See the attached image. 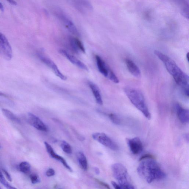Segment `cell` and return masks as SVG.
<instances>
[{"label":"cell","mask_w":189,"mask_h":189,"mask_svg":"<svg viewBox=\"0 0 189 189\" xmlns=\"http://www.w3.org/2000/svg\"><path fill=\"white\" fill-rule=\"evenodd\" d=\"M154 53L163 63L166 70L173 76L176 83L183 89L185 94L188 96V75L182 71L175 62L167 55L157 50L154 51Z\"/></svg>","instance_id":"obj_1"},{"label":"cell","mask_w":189,"mask_h":189,"mask_svg":"<svg viewBox=\"0 0 189 189\" xmlns=\"http://www.w3.org/2000/svg\"><path fill=\"white\" fill-rule=\"evenodd\" d=\"M141 162L137 167V173L147 183H151L154 180H162L166 178V173L155 159L150 158Z\"/></svg>","instance_id":"obj_2"},{"label":"cell","mask_w":189,"mask_h":189,"mask_svg":"<svg viewBox=\"0 0 189 189\" xmlns=\"http://www.w3.org/2000/svg\"><path fill=\"white\" fill-rule=\"evenodd\" d=\"M124 92L128 99L138 110L148 119L151 115L145 101V98L141 91L136 88L127 87L124 88Z\"/></svg>","instance_id":"obj_3"},{"label":"cell","mask_w":189,"mask_h":189,"mask_svg":"<svg viewBox=\"0 0 189 189\" xmlns=\"http://www.w3.org/2000/svg\"><path fill=\"white\" fill-rule=\"evenodd\" d=\"M113 175L123 189H136L131 182L127 170L123 165L120 163L114 164L112 166Z\"/></svg>","instance_id":"obj_4"},{"label":"cell","mask_w":189,"mask_h":189,"mask_svg":"<svg viewBox=\"0 0 189 189\" xmlns=\"http://www.w3.org/2000/svg\"><path fill=\"white\" fill-rule=\"evenodd\" d=\"M96 59L98 68L100 73L113 82L118 84L119 83L118 78L116 76L114 72L107 66L104 60L98 55H96Z\"/></svg>","instance_id":"obj_5"},{"label":"cell","mask_w":189,"mask_h":189,"mask_svg":"<svg viewBox=\"0 0 189 189\" xmlns=\"http://www.w3.org/2000/svg\"><path fill=\"white\" fill-rule=\"evenodd\" d=\"M92 137L94 139L111 150L115 151L119 149L117 144L105 133H94L92 135Z\"/></svg>","instance_id":"obj_6"},{"label":"cell","mask_w":189,"mask_h":189,"mask_svg":"<svg viewBox=\"0 0 189 189\" xmlns=\"http://www.w3.org/2000/svg\"><path fill=\"white\" fill-rule=\"evenodd\" d=\"M0 54L8 60L12 57V50L7 38L0 32Z\"/></svg>","instance_id":"obj_7"},{"label":"cell","mask_w":189,"mask_h":189,"mask_svg":"<svg viewBox=\"0 0 189 189\" xmlns=\"http://www.w3.org/2000/svg\"><path fill=\"white\" fill-rule=\"evenodd\" d=\"M38 56L43 63L52 70L57 76L62 80L65 81L67 80V77L61 73L56 64L52 60L42 54H38Z\"/></svg>","instance_id":"obj_8"},{"label":"cell","mask_w":189,"mask_h":189,"mask_svg":"<svg viewBox=\"0 0 189 189\" xmlns=\"http://www.w3.org/2000/svg\"><path fill=\"white\" fill-rule=\"evenodd\" d=\"M126 141L131 152L133 154L137 155L143 150V145L142 141L139 137L128 138Z\"/></svg>","instance_id":"obj_9"},{"label":"cell","mask_w":189,"mask_h":189,"mask_svg":"<svg viewBox=\"0 0 189 189\" xmlns=\"http://www.w3.org/2000/svg\"><path fill=\"white\" fill-rule=\"evenodd\" d=\"M57 14L65 26L70 32L75 35H79V32L73 22L61 10H58Z\"/></svg>","instance_id":"obj_10"},{"label":"cell","mask_w":189,"mask_h":189,"mask_svg":"<svg viewBox=\"0 0 189 189\" xmlns=\"http://www.w3.org/2000/svg\"><path fill=\"white\" fill-rule=\"evenodd\" d=\"M28 121L29 123L37 130L41 131L47 132L48 129L45 124L38 116L29 113L28 114Z\"/></svg>","instance_id":"obj_11"},{"label":"cell","mask_w":189,"mask_h":189,"mask_svg":"<svg viewBox=\"0 0 189 189\" xmlns=\"http://www.w3.org/2000/svg\"><path fill=\"white\" fill-rule=\"evenodd\" d=\"M59 53L67 58L71 63L79 68L87 71H88V68L86 65L74 56L69 53L67 51L63 50H59Z\"/></svg>","instance_id":"obj_12"},{"label":"cell","mask_w":189,"mask_h":189,"mask_svg":"<svg viewBox=\"0 0 189 189\" xmlns=\"http://www.w3.org/2000/svg\"><path fill=\"white\" fill-rule=\"evenodd\" d=\"M44 144L46 147V150H47V152L50 154V155L52 158H55V159L61 162L66 169H68L69 171L72 172V169H71L70 166H69L68 164L67 163L66 160L63 157L56 154L54 151L52 147L48 143L45 141V142H44Z\"/></svg>","instance_id":"obj_13"},{"label":"cell","mask_w":189,"mask_h":189,"mask_svg":"<svg viewBox=\"0 0 189 189\" xmlns=\"http://www.w3.org/2000/svg\"><path fill=\"white\" fill-rule=\"evenodd\" d=\"M177 115L179 121L183 123H188L189 112L188 109H185L179 104L176 105Z\"/></svg>","instance_id":"obj_14"},{"label":"cell","mask_w":189,"mask_h":189,"mask_svg":"<svg viewBox=\"0 0 189 189\" xmlns=\"http://www.w3.org/2000/svg\"><path fill=\"white\" fill-rule=\"evenodd\" d=\"M127 67L130 73L135 77L141 76V71L136 64L131 59H127L126 60Z\"/></svg>","instance_id":"obj_15"},{"label":"cell","mask_w":189,"mask_h":189,"mask_svg":"<svg viewBox=\"0 0 189 189\" xmlns=\"http://www.w3.org/2000/svg\"><path fill=\"white\" fill-rule=\"evenodd\" d=\"M70 43L71 47L76 52H81L85 53V49L82 42L78 38H71L70 39Z\"/></svg>","instance_id":"obj_16"},{"label":"cell","mask_w":189,"mask_h":189,"mask_svg":"<svg viewBox=\"0 0 189 189\" xmlns=\"http://www.w3.org/2000/svg\"><path fill=\"white\" fill-rule=\"evenodd\" d=\"M89 85L92 91V93L94 96L95 98L96 99V102L99 105H102L103 104V100L98 87L96 84L92 82H89Z\"/></svg>","instance_id":"obj_17"},{"label":"cell","mask_w":189,"mask_h":189,"mask_svg":"<svg viewBox=\"0 0 189 189\" xmlns=\"http://www.w3.org/2000/svg\"><path fill=\"white\" fill-rule=\"evenodd\" d=\"M2 111L4 115L10 121H12L15 123L18 124L21 123L20 119L11 111L5 109V108H2Z\"/></svg>","instance_id":"obj_18"},{"label":"cell","mask_w":189,"mask_h":189,"mask_svg":"<svg viewBox=\"0 0 189 189\" xmlns=\"http://www.w3.org/2000/svg\"><path fill=\"white\" fill-rule=\"evenodd\" d=\"M77 158L79 163L83 170L86 171L88 169V162L84 153L80 152L78 153Z\"/></svg>","instance_id":"obj_19"},{"label":"cell","mask_w":189,"mask_h":189,"mask_svg":"<svg viewBox=\"0 0 189 189\" xmlns=\"http://www.w3.org/2000/svg\"><path fill=\"white\" fill-rule=\"evenodd\" d=\"M19 168L22 172L25 174H28L31 170V165L28 162H21L19 165Z\"/></svg>","instance_id":"obj_20"},{"label":"cell","mask_w":189,"mask_h":189,"mask_svg":"<svg viewBox=\"0 0 189 189\" xmlns=\"http://www.w3.org/2000/svg\"><path fill=\"white\" fill-rule=\"evenodd\" d=\"M61 147L63 151L67 154H70L72 153V148L70 145L66 141H62Z\"/></svg>","instance_id":"obj_21"},{"label":"cell","mask_w":189,"mask_h":189,"mask_svg":"<svg viewBox=\"0 0 189 189\" xmlns=\"http://www.w3.org/2000/svg\"><path fill=\"white\" fill-rule=\"evenodd\" d=\"M109 117L112 122L115 125H119L121 123V119L117 115L114 113H111L109 115Z\"/></svg>","instance_id":"obj_22"},{"label":"cell","mask_w":189,"mask_h":189,"mask_svg":"<svg viewBox=\"0 0 189 189\" xmlns=\"http://www.w3.org/2000/svg\"><path fill=\"white\" fill-rule=\"evenodd\" d=\"M30 179L31 183L33 184H36L40 182V180L39 175H37V174H31L30 175Z\"/></svg>","instance_id":"obj_23"},{"label":"cell","mask_w":189,"mask_h":189,"mask_svg":"<svg viewBox=\"0 0 189 189\" xmlns=\"http://www.w3.org/2000/svg\"><path fill=\"white\" fill-rule=\"evenodd\" d=\"M188 3H185L183 4L182 8V14L186 18H188Z\"/></svg>","instance_id":"obj_24"},{"label":"cell","mask_w":189,"mask_h":189,"mask_svg":"<svg viewBox=\"0 0 189 189\" xmlns=\"http://www.w3.org/2000/svg\"><path fill=\"white\" fill-rule=\"evenodd\" d=\"M150 158L155 159L154 156L151 155V154H145V155L143 156H141V158H140L139 161L141 162V161L143 160L147 159H150Z\"/></svg>","instance_id":"obj_25"},{"label":"cell","mask_w":189,"mask_h":189,"mask_svg":"<svg viewBox=\"0 0 189 189\" xmlns=\"http://www.w3.org/2000/svg\"><path fill=\"white\" fill-rule=\"evenodd\" d=\"M0 182L4 186H6L8 183V182L6 181V179L3 176V174L1 171H0Z\"/></svg>","instance_id":"obj_26"},{"label":"cell","mask_w":189,"mask_h":189,"mask_svg":"<svg viewBox=\"0 0 189 189\" xmlns=\"http://www.w3.org/2000/svg\"><path fill=\"white\" fill-rule=\"evenodd\" d=\"M96 181H97L99 184L101 185L102 186H103V187H105L107 189H111L109 185L107 184V183H105V182L101 181L100 180H98L97 179H96Z\"/></svg>","instance_id":"obj_27"},{"label":"cell","mask_w":189,"mask_h":189,"mask_svg":"<svg viewBox=\"0 0 189 189\" xmlns=\"http://www.w3.org/2000/svg\"><path fill=\"white\" fill-rule=\"evenodd\" d=\"M55 171L52 169H49L46 172V175L48 177L53 176L55 174Z\"/></svg>","instance_id":"obj_28"},{"label":"cell","mask_w":189,"mask_h":189,"mask_svg":"<svg viewBox=\"0 0 189 189\" xmlns=\"http://www.w3.org/2000/svg\"><path fill=\"white\" fill-rule=\"evenodd\" d=\"M2 171L3 172L4 174H5V176L6 177V178H7L8 180L11 182L12 181V178L11 176L9 174V173L6 170H5V169H2Z\"/></svg>","instance_id":"obj_29"},{"label":"cell","mask_w":189,"mask_h":189,"mask_svg":"<svg viewBox=\"0 0 189 189\" xmlns=\"http://www.w3.org/2000/svg\"><path fill=\"white\" fill-rule=\"evenodd\" d=\"M111 183L115 189H123L120 185L117 184V183L113 181H112Z\"/></svg>","instance_id":"obj_30"},{"label":"cell","mask_w":189,"mask_h":189,"mask_svg":"<svg viewBox=\"0 0 189 189\" xmlns=\"http://www.w3.org/2000/svg\"><path fill=\"white\" fill-rule=\"evenodd\" d=\"M7 189H17L15 187H13L10 185L8 183L5 186Z\"/></svg>","instance_id":"obj_31"},{"label":"cell","mask_w":189,"mask_h":189,"mask_svg":"<svg viewBox=\"0 0 189 189\" xmlns=\"http://www.w3.org/2000/svg\"><path fill=\"white\" fill-rule=\"evenodd\" d=\"M8 2L12 5H16L17 4V2L16 1H12V0H9V1H8Z\"/></svg>","instance_id":"obj_32"},{"label":"cell","mask_w":189,"mask_h":189,"mask_svg":"<svg viewBox=\"0 0 189 189\" xmlns=\"http://www.w3.org/2000/svg\"><path fill=\"white\" fill-rule=\"evenodd\" d=\"M94 171L95 172H96V174H97V175H99V174H100V170H99V169L98 168H95Z\"/></svg>","instance_id":"obj_33"},{"label":"cell","mask_w":189,"mask_h":189,"mask_svg":"<svg viewBox=\"0 0 189 189\" xmlns=\"http://www.w3.org/2000/svg\"><path fill=\"white\" fill-rule=\"evenodd\" d=\"M0 10L2 12H3L4 10V7L3 5L1 2H0Z\"/></svg>","instance_id":"obj_34"},{"label":"cell","mask_w":189,"mask_h":189,"mask_svg":"<svg viewBox=\"0 0 189 189\" xmlns=\"http://www.w3.org/2000/svg\"><path fill=\"white\" fill-rule=\"evenodd\" d=\"M0 96H4V97H7V96L5 94L0 91Z\"/></svg>","instance_id":"obj_35"},{"label":"cell","mask_w":189,"mask_h":189,"mask_svg":"<svg viewBox=\"0 0 189 189\" xmlns=\"http://www.w3.org/2000/svg\"><path fill=\"white\" fill-rule=\"evenodd\" d=\"M186 56H186V57H187V60H188V59H188V53H187V55H186Z\"/></svg>","instance_id":"obj_36"},{"label":"cell","mask_w":189,"mask_h":189,"mask_svg":"<svg viewBox=\"0 0 189 189\" xmlns=\"http://www.w3.org/2000/svg\"><path fill=\"white\" fill-rule=\"evenodd\" d=\"M0 189H2V188H1V187H0Z\"/></svg>","instance_id":"obj_37"},{"label":"cell","mask_w":189,"mask_h":189,"mask_svg":"<svg viewBox=\"0 0 189 189\" xmlns=\"http://www.w3.org/2000/svg\"><path fill=\"white\" fill-rule=\"evenodd\" d=\"M0 148H1V146H0Z\"/></svg>","instance_id":"obj_38"}]
</instances>
